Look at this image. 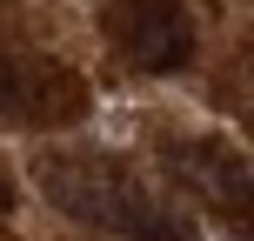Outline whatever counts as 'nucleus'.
Instances as JSON below:
<instances>
[{"instance_id":"obj_3","label":"nucleus","mask_w":254,"mask_h":241,"mask_svg":"<svg viewBox=\"0 0 254 241\" xmlns=\"http://www.w3.org/2000/svg\"><path fill=\"white\" fill-rule=\"evenodd\" d=\"M181 174H188L201 194H221L228 208L248 201V161L234 148H181Z\"/></svg>"},{"instance_id":"obj_2","label":"nucleus","mask_w":254,"mask_h":241,"mask_svg":"<svg viewBox=\"0 0 254 241\" xmlns=\"http://www.w3.org/2000/svg\"><path fill=\"white\" fill-rule=\"evenodd\" d=\"M121 7H127L121 47L134 54L147 74H174V67L194 54V20L174 7V0H121Z\"/></svg>"},{"instance_id":"obj_5","label":"nucleus","mask_w":254,"mask_h":241,"mask_svg":"<svg viewBox=\"0 0 254 241\" xmlns=\"http://www.w3.org/2000/svg\"><path fill=\"white\" fill-rule=\"evenodd\" d=\"M7 208H13V188H7V174H0V215H7Z\"/></svg>"},{"instance_id":"obj_1","label":"nucleus","mask_w":254,"mask_h":241,"mask_svg":"<svg viewBox=\"0 0 254 241\" xmlns=\"http://www.w3.org/2000/svg\"><path fill=\"white\" fill-rule=\"evenodd\" d=\"M47 194L74 221H87L101 235H121V241H194L188 215L154 201L134 174H121L107 161H54L47 167Z\"/></svg>"},{"instance_id":"obj_4","label":"nucleus","mask_w":254,"mask_h":241,"mask_svg":"<svg viewBox=\"0 0 254 241\" xmlns=\"http://www.w3.org/2000/svg\"><path fill=\"white\" fill-rule=\"evenodd\" d=\"M7 101H20V67L0 54V107H7Z\"/></svg>"}]
</instances>
